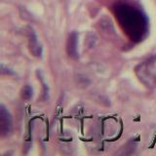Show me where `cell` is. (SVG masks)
<instances>
[{
    "label": "cell",
    "instance_id": "obj_1",
    "mask_svg": "<svg viewBox=\"0 0 156 156\" xmlns=\"http://www.w3.org/2000/svg\"><path fill=\"white\" fill-rule=\"evenodd\" d=\"M117 18L121 27L132 40L140 41L145 36L147 30L146 19L136 9L123 5L117 9Z\"/></svg>",
    "mask_w": 156,
    "mask_h": 156
},
{
    "label": "cell",
    "instance_id": "obj_2",
    "mask_svg": "<svg viewBox=\"0 0 156 156\" xmlns=\"http://www.w3.org/2000/svg\"><path fill=\"white\" fill-rule=\"evenodd\" d=\"M136 75L148 88H156V55L148 58L135 68Z\"/></svg>",
    "mask_w": 156,
    "mask_h": 156
},
{
    "label": "cell",
    "instance_id": "obj_3",
    "mask_svg": "<svg viewBox=\"0 0 156 156\" xmlns=\"http://www.w3.org/2000/svg\"><path fill=\"white\" fill-rule=\"evenodd\" d=\"M13 119L11 113L3 105H0V133L2 136H7L12 133Z\"/></svg>",
    "mask_w": 156,
    "mask_h": 156
},
{
    "label": "cell",
    "instance_id": "obj_4",
    "mask_svg": "<svg viewBox=\"0 0 156 156\" xmlns=\"http://www.w3.org/2000/svg\"><path fill=\"white\" fill-rule=\"evenodd\" d=\"M77 40H78V35L76 32L73 31L71 34H69V37H68L67 44H66V51L68 56L73 58H76L78 57Z\"/></svg>",
    "mask_w": 156,
    "mask_h": 156
},
{
    "label": "cell",
    "instance_id": "obj_5",
    "mask_svg": "<svg viewBox=\"0 0 156 156\" xmlns=\"http://www.w3.org/2000/svg\"><path fill=\"white\" fill-rule=\"evenodd\" d=\"M29 49H30V52L35 57H41L42 47L39 45V43L37 41V37L35 35V33L32 31V29L30 30V35H29Z\"/></svg>",
    "mask_w": 156,
    "mask_h": 156
},
{
    "label": "cell",
    "instance_id": "obj_6",
    "mask_svg": "<svg viewBox=\"0 0 156 156\" xmlns=\"http://www.w3.org/2000/svg\"><path fill=\"white\" fill-rule=\"evenodd\" d=\"M32 96H33V90H32L31 86L26 85L22 90V98L23 100L28 101V100L31 99Z\"/></svg>",
    "mask_w": 156,
    "mask_h": 156
},
{
    "label": "cell",
    "instance_id": "obj_7",
    "mask_svg": "<svg viewBox=\"0 0 156 156\" xmlns=\"http://www.w3.org/2000/svg\"><path fill=\"white\" fill-rule=\"evenodd\" d=\"M1 72H2V74H8V75L15 74L14 71H12L11 69H9V68H6L4 66V65H1Z\"/></svg>",
    "mask_w": 156,
    "mask_h": 156
}]
</instances>
